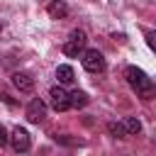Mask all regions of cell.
<instances>
[{"instance_id":"obj_6","label":"cell","mask_w":156,"mask_h":156,"mask_svg":"<svg viewBox=\"0 0 156 156\" xmlns=\"http://www.w3.org/2000/svg\"><path fill=\"white\" fill-rule=\"evenodd\" d=\"M24 117H27V122H32V124H41V122H44V117H46V105H44V100L34 98V100L27 105Z\"/></svg>"},{"instance_id":"obj_2","label":"cell","mask_w":156,"mask_h":156,"mask_svg":"<svg viewBox=\"0 0 156 156\" xmlns=\"http://www.w3.org/2000/svg\"><path fill=\"white\" fill-rule=\"evenodd\" d=\"M85 41H88L85 32H83V29H73V32L68 34V39L63 41V54L71 56V58L80 56V54L85 51Z\"/></svg>"},{"instance_id":"obj_5","label":"cell","mask_w":156,"mask_h":156,"mask_svg":"<svg viewBox=\"0 0 156 156\" xmlns=\"http://www.w3.org/2000/svg\"><path fill=\"white\" fill-rule=\"evenodd\" d=\"M7 144H12V149H15L17 154H24V151H29V146H32V139H29L27 129H22V127H15V129L10 132V139H7Z\"/></svg>"},{"instance_id":"obj_9","label":"cell","mask_w":156,"mask_h":156,"mask_svg":"<svg viewBox=\"0 0 156 156\" xmlns=\"http://www.w3.org/2000/svg\"><path fill=\"white\" fill-rule=\"evenodd\" d=\"M56 80H58V85H71V83L76 80L73 68H71L68 63H61V66L56 68Z\"/></svg>"},{"instance_id":"obj_10","label":"cell","mask_w":156,"mask_h":156,"mask_svg":"<svg viewBox=\"0 0 156 156\" xmlns=\"http://www.w3.org/2000/svg\"><path fill=\"white\" fill-rule=\"evenodd\" d=\"M68 105L71 107H85L88 105V95L83 93V90H73V93H68Z\"/></svg>"},{"instance_id":"obj_4","label":"cell","mask_w":156,"mask_h":156,"mask_svg":"<svg viewBox=\"0 0 156 156\" xmlns=\"http://www.w3.org/2000/svg\"><path fill=\"white\" fill-rule=\"evenodd\" d=\"M49 105H51V110H56V112L71 110V105H68V93L63 90V85H51V88H49Z\"/></svg>"},{"instance_id":"obj_8","label":"cell","mask_w":156,"mask_h":156,"mask_svg":"<svg viewBox=\"0 0 156 156\" xmlns=\"http://www.w3.org/2000/svg\"><path fill=\"white\" fill-rule=\"evenodd\" d=\"M46 12H49L51 20H63V17L68 15V2H66V0H51V2L46 5Z\"/></svg>"},{"instance_id":"obj_3","label":"cell","mask_w":156,"mask_h":156,"mask_svg":"<svg viewBox=\"0 0 156 156\" xmlns=\"http://www.w3.org/2000/svg\"><path fill=\"white\" fill-rule=\"evenodd\" d=\"M80 63L88 73H102L105 71V56L98 51V49H88L80 54Z\"/></svg>"},{"instance_id":"obj_14","label":"cell","mask_w":156,"mask_h":156,"mask_svg":"<svg viewBox=\"0 0 156 156\" xmlns=\"http://www.w3.org/2000/svg\"><path fill=\"white\" fill-rule=\"evenodd\" d=\"M0 29H2V24H0Z\"/></svg>"},{"instance_id":"obj_1","label":"cell","mask_w":156,"mask_h":156,"mask_svg":"<svg viewBox=\"0 0 156 156\" xmlns=\"http://www.w3.org/2000/svg\"><path fill=\"white\" fill-rule=\"evenodd\" d=\"M124 78H127L129 88H132L136 95H141L144 100H151V98H154V80H151L141 68L127 66V68H124Z\"/></svg>"},{"instance_id":"obj_7","label":"cell","mask_w":156,"mask_h":156,"mask_svg":"<svg viewBox=\"0 0 156 156\" xmlns=\"http://www.w3.org/2000/svg\"><path fill=\"white\" fill-rule=\"evenodd\" d=\"M12 85H15L20 93H32V90H34V78H32L27 71H15V73H12Z\"/></svg>"},{"instance_id":"obj_12","label":"cell","mask_w":156,"mask_h":156,"mask_svg":"<svg viewBox=\"0 0 156 156\" xmlns=\"http://www.w3.org/2000/svg\"><path fill=\"white\" fill-rule=\"evenodd\" d=\"M107 132H110V136H115V139H124V136H127L122 122H110V124H107Z\"/></svg>"},{"instance_id":"obj_11","label":"cell","mask_w":156,"mask_h":156,"mask_svg":"<svg viewBox=\"0 0 156 156\" xmlns=\"http://www.w3.org/2000/svg\"><path fill=\"white\" fill-rule=\"evenodd\" d=\"M122 127H124L127 136H134V134H139V132H141V122H139L136 117H127V119L122 122Z\"/></svg>"},{"instance_id":"obj_13","label":"cell","mask_w":156,"mask_h":156,"mask_svg":"<svg viewBox=\"0 0 156 156\" xmlns=\"http://www.w3.org/2000/svg\"><path fill=\"white\" fill-rule=\"evenodd\" d=\"M7 139H10V136H7V132H5V127L0 124V149H2L5 144H7Z\"/></svg>"}]
</instances>
